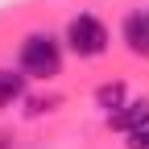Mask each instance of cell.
I'll use <instances>...</instances> for the list:
<instances>
[{
	"label": "cell",
	"mask_w": 149,
	"mask_h": 149,
	"mask_svg": "<svg viewBox=\"0 0 149 149\" xmlns=\"http://www.w3.org/2000/svg\"><path fill=\"white\" fill-rule=\"evenodd\" d=\"M58 66H62V50L50 33H33V37L21 42V70L25 74L50 79V74H58Z\"/></svg>",
	"instance_id": "obj_1"
},
{
	"label": "cell",
	"mask_w": 149,
	"mask_h": 149,
	"mask_svg": "<svg viewBox=\"0 0 149 149\" xmlns=\"http://www.w3.org/2000/svg\"><path fill=\"white\" fill-rule=\"evenodd\" d=\"M120 100H124V87H100V104L112 112V108H116L120 112Z\"/></svg>",
	"instance_id": "obj_6"
},
{
	"label": "cell",
	"mask_w": 149,
	"mask_h": 149,
	"mask_svg": "<svg viewBox=\"0 0 149 149\" xmlns=\"http://www.w3.org/2000/svg\"><path fill=\"white\" fill-rule=\"evenodd\" d=\"M124 42H128L133 54H149V13L145 8L124 17Z\"/></svg>",
	"instance_id": "obj_3"
},
{
	"label": "cell",
	"mask_w": 149,
	"mask_h": 149,
	"mask_svg": "<svg viewBox=\"0 0 149 149\" xmlns=\"http://www.w3.org/2000/svg\"><path fill=\"white\" fill-rule=\"evenodd\" d=\"M25 95V70H0V108H8Z\"/></svg>",
	"instance_id": "obj_5"
},
{
	"label": "cell",
	"mask_w": 149,
	"mask_h": 149,
	"mask_svg": "<svg viewBox=\"0 0 149 149\" xmlns=\"http://www.w3.org/2000/svg\"><path fill=\"white\" fill-rule=\"evenodd\" d=\"M66 42H70L74 54L95 58V54L108 50V29H104V21H95L91 13H83V17H74V21L66 25Z\"/></svg>",
	"instance_id": "obj_2"
},
{
	"label": "cell",
	"mask_w": 149,
	"mask_h": 149,
	"mask_svg": "<svg viewBox=\"0 0 149 149\" xmlns=\"http://www.w3.org/2000/svg\"><path fill=\"white\" fill-rule=\"evenodd\" d=\"M112 124L124 128L128 137L141 133V128H149V100H137V104H124L120 112H112Z\"/></svg>",
	"instance_id": "obj_4"
}]
</instances>
